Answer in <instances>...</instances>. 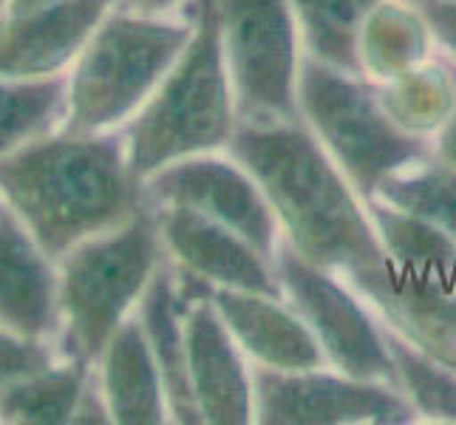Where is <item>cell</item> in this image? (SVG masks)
Wrapping results in <instances>:
<instances>
[{"instance_id":"26","label":"cell","mask_w":456,"mask_h":425,"mask_svg":"<svg viewBox=\"0 0 456 425\" xmlns=\"http://www.w3.org/2000/svg\"><path fill=\"white\" fill-rule=\"evenodd\" d=\"M386 343L391 360H395L397 386L411 400L414 412L426 414L428 420L456 422V372L436 364L434 357L419 352L417 346H411L388 326H386Z\"/></svg>"},{"instance_id":"1","label":"cell","mask_w":456,"mask_h":425,"mask_svg":"<svg viewBox=\"0 0 456 425\" xmlns=\"http://www.w3.org/2000/svg\"><path fill=\"white\" fill-rule=\"evenodd\" d=\"M227 151L261 184L301 258L349 278L388 261L363 196L301 122H239Z\"/></svg>"},{"instance_id":"28","label":"cell","mask_w":456,"mask_h":425,"mask_svg":"<svg viewBox=\"0 0 456 425\" xmlns=\"http://www.w3.org/2000/svg\"><path fill=\"white\" fill-rule=\"evenodd\" d=\"M417 6L431 29V37L456 57V0H417Z\"/></svg>"},{"instance_id":"31","label":"cell","mask_w":456,"mask_h":425,"mask_svg":"<svg viewBox=\"0 0 456 425\" xmlns=\"http://www.w3.org/2000/svg\"><path fill=\"white\" fill-rule=\"evenodd\" d=\"M57 4V0H12L6 14H28V12H37V9H45Z\"/></svg>"},{"instance_id":"33","label":"cell","mask_w":456,"mask_h":425,"mask_svg":"<svg viewBox=\"0 0 456 425\" xmlns=\"http://www.w3.org/2000/svg\"><path fill=\"white\" fill-rule=\"evenodd\" d=\"M6 213H9V208H6V201H4V199H0V218H4Z\"/></svg>"},{"instance_id":"7","label":"cell","mask_w":456,"mask_h":425,"mask_svg":"<svg viewBox=\"0 0 456 425\" xmlns=\"http://www.w3.org/2000/svg\"><path fill=\"white\" fill-rule=\"evenodd\" d=\"M239 122H301L297 20L289 0H216Z\"/></svg>"},{"instance_id":"30","label":"cell","mask_w":456,"mask_h":425,"mask_svg":"<svg viewBox=\"0 0 456 425\" xmlns=\"http://www.w3.org/2000/svg\"><path fill=\"white\" fill-rule=\"evenodd\" d=\"M134 12H142V14H162L179 4H187V0H125Z\"/></svg>"},{"instance_id":"22","label":"cell","mask_w":456,"mask_h":425,"mask_svg":"<svg viewBox=\"0 0 456 425\" xmlns=\"http://www.w3.org/2000/svg\"><path fill=\"white\" fill-rule=\"evenodd\" d=\"M66 94L69 74L43 77V80L0 77V159L57 131L66 114Z\"/></svg>"},{"instance_id":"9","label":"cell","mask_w":456,"mask_h":425,"mask_svg":"<svg viewBox=\"0 0 456 425\" xmlns=\"http://www.w3.org/2000/svg\"><path fill=\"white\" fill-rule=\"evenodd\" d=\"M256 420L266 425H338L414 420V405L403 388L383 380H357L323 369L284 372L261 366L253 372Z\"/></svg>"},{"instance_id":"27","label":"cell","mask_w":456,"mask_h":425,"mask_svg":"<svg viewBox=\"0 0 456 425\" xmlns=\"http://www.w3.org/2000/svg\"><path fill=\"white\" fill-rule=\"evenodd\" d=\"M52 364H57L52 340L28 338L9 326H0V386L37 374Z\"/></svg>"},{"instance_id":"19","label":"cell","mask_w":456,"mask_h":425,"mask_svg":"<svg viewBox=\"0 0 456 425\" xmlns=\"http://www.w3.org/2000/svg\"><path fill=\"white\" fill-rule=\"evenodd\" d=\"M91 364L66 357L37 374L0 386V422L14 425H62L74 422L91 386Z\"/></svg>"},{"instance_id":"16","label":"cell","mask_w":456,"mask_h":425,"mask_svg":"<svg viewBox=\"0 0 456 425\" xmlns=\"http://www.w3.org/2000/svg\"><path fill=\"white\" fill-rule=\"evenodd\" d=\"M213 304L241 349L261 366L284 372L323 369L326 355L318 338L295 306H284L281 298L216 287Z\"/></svg>"},{"instance_id":"17","label":"cell","mask_w":456,"mask_h":425,"mask_svg":"<svg viewBox=\"0 0 456 425\" xmlns=\"http://www.w3.org/2000/svg\"><path fill=\"white\" fill-rule=\"evenodd\" d=\"M100 391L111 422L159 425L167 422V395L159 364L136 315L125 321L100 355Z\"/></svg>"},{"instance_id":"29","label":"cell","mask_w":456,"mask_h":425,"mask_svg":"<svg viewBox=\"0 0 456 425\" xmlns=\"http://www.w3.org/2000/svg\"><path fill=\"white\" fill-rule=\"evenodd\" d=\"M451 77H453V108L448 119L443 122V128L436 131V142L431 151L439 162H445L448 168L456 170V66H451Z\"/></svg>"},{"instance_id":"23","label":"cell","mask_w":456,"mask_h":425,"mask_svg":"<svg viewBox=\"0 0 456 425\" xmlns=\"http://www.w3.org/2000/svg\"><path fill=\"white\" fill-rule=\"evenodd\" d=\"M386 114L395 119L403 131L426 136L443 128L453 108V77L451 66H417L395 80L383 83L377 91Z\"/></svg>"},{"instance_id":"14","label":"cell","mask_w":456,"mask_h":425,"mask_svg":"<svg viewBox=\"0 0 456 425\" xmlns=\"http://www.w3.org/2000/svg\"><path fill=\"white\" fill-rule=\"evenodd\" d=\"M187 374L204 422L244 425L256 420L253 374L247 372L241 346L218 315L213 295L196 301L184 318Z\"/></svg>"},{"instance_id":"20","label":"cell","mask_w":456,"mask_h":425,"mask_svg":"<svg viewBox=\"0 0 456 425\" xmlns=\"http://www.w3.org/2000/svg\"><path fill=\"white\" fill-rule=\"evenodd\" d=\"M428 40L431 29L419 9L380 0L360 35V69L374 80L388 83L426 62Z\"/></svg>"},{"instance_id":"8","label":"cell","mask_w":456,"mask_h":425,"mask_svg":"<svg viewBox=\"0 0 456 425\" xmlns=\"http://www.w3.org/2000/svg\"><path fill=\"white\" fill-rule=\"evenodd\" d=\"M275 273L295 312L318 338L326 360L357 380H383L397 386L386 329L377 326L363 304L335 281V275L295 253L289 241H278Z\"/></svg>"},{"instance_id":"18","label":"cell","mask_w":456,"mask_h":425,"mask_svg":"<svg viewBox=\"0 0 456 425\" xmlns=\"http://www.w3.org/2000/svg\"><path fill=\"white\" fill-rule=\"evenodd\" d=\"M193 304L179 287V273L170 261H162L153 273L148 290L136 309V318L145 329V338L159 364L167 408L176 422H204L196 405L191 374H187V338L184 318Z\"/></svg>"},{"instance_id":"11","label":"cell","mask_w":456,"mask_h":425,"mask_svg":"<svg viewBox=\"0 0 456 425\" xmlns=\"http://www.w3.org/2000/svg\"><path fill=\"white\" fill-rule=\"evenodd\" d=\"M352 283L388 329L456 372V264L445 270H408L386 261L354 275Z\"/></svg>"},{"instance_id":"4","label":"cell","mask_w":456,"mask_h":425,"mask_svg":"<svg viewBox=\"0 0 456 425\" xmlns=\"http://www.w3.org/2000/svg\"><path fill=\"white\" fill-rule=\"evenodd\" d=\"M193 37V18L108 14L74 60L69 74L62 131L111 134L131 122Z\"/></svg>"},{"instance_id":"3","label":"cell","mask_w":456,"mask_h":425,"mask_svg":"<svg viewBox=\"0 0 456 425\" xmlns=\"http://www.w3.org/2000/svg\"><path fill=\"white\" fill-rule=\"evenodd\" d=\"M187 14L193 18L191 43L125 131L128 165L139 184L187 156L227 148L239 128L218 4L187 0Z\"/></svg>"},{"instance_id":"32","label":"cell","mask_w":456,"mask_h":425,"mask_svg":"<svg viewBox=\"0 0 456 425\" xmlns=\"http://www.w3.org/2000/svg\"><path fill=\"white\" fill-rule=\"evenodd\" d=\"M9 4H12V0H0V18H4V14H6Z\"/></svg>"},{"instance_id":"25","label":"cell","mask_w":456,"mask_h":425,"mask_svg":"<svg viewBox=\"0 0 456 425\" xmlns=\"http://www.w3.org/2000/svg\"><path fill=\"white\" fill-rule=\"evenodd\" d=\"M369 216L391 264L408 270H445L456 264V241L419 216L366 199Z\"/></svg>"},{"instance_id":"10","label":"cell","mask_w":456,"mask_h":425,"mask_svg":"<svg viewBox=\"0 0 456 425\" xmlns=\"http://www.w3.org/2000/svg\"><path fill=\"white\" fill-rule=\"evenodd\" d=\"M151 208H191L239 233L264 258L275 261L278 218L261 184L241 162L216 159L210 153L187 156L142 182Z\"/></svg>"},{"instance_id":"12","label":"cell","mask_w":456,"mask_h":425,"mask_svg":"<svg viewBox=\"0 0 456 425\" xmlns=\"http://www.w3.org/2000/svg\"><path fill=\"white\" fill-rule=\"evenodd\" d=\"M119 0H57V4L0 18V77L43 80L80 57L97 26Z\"/></svg>"},{"instance_id":"21","label":"cell","mask_w":456,"mask_h":425,"mask_svg":"<svg viewBox=\"0 0 456 425\" xmlns=\"http://www.w3.org/2000/svg\"><path fill=\"white\" fill-rule=\"evenodd\" d=\"M312 57L363 77L360 35L380 0H289Z\"/></svg>"},{"instance_id":"2","label":"cell","mask_w":456,"mask_h":425,"mask_svg":"<svg viewBox=\"0 0 456 425\" xmlns=\"http://www.w3.org/2000/svg\"><path fill=\"white\" fill-rule=\"evenodd\" d=\"M0 199L52 261L145 208L125 136L52 131L0 159Z\"/></svg>"},{"instance_id":"24","label":"cell","mask_w":456,"mask_h":425,"mask_svg":"<svg viewBox=\"0 0 456 425\" xmlns=\"http://www.w3.org/2000/svg\"><path fill=\"white\" fill-rule=\"evenodd\" d=\"M371 199L426 218L456 241V170L434 153L431 159L380 182Z\"/></svg>"},{"instance_id":"13","label":"cell","mask_w":456,"mask_h":425,"mask_svg":"<svg viewBox=\"0 0 456 425\" xmlns=\"http://www.w3.org/2000/svg\"><path fill=\"white\" fill-rule=\"evenodd\" d=\"M165 253L182 270L204 278L213 287L261 292L281 298L275 264L244 241L239 233L213 222L191 208H153Z\"/></svg>"},{"instance_id":"6","label":"cell","mask_w":456,"mask_h":425,"mask_svg":"<svg viewBox=\"0 0 456 425\" xmlns=\"http://www.w3.org/2000/svg\"><path fill=\"white\" fill-rule=\"evenodd\" d=\"M297 105L312 134L363 199H371L388 176L434 153L426 139L403 131L386 114L380 97L357 74L312 54L301 60L297 71Z\"/></svg>"},{"instance_id":"15","label":"cell","mask_w":456,"mask_h":425,"mask_svg":"<svg viewBox=\"0 0 456 425\" xmlns=\"http://www.w3.org/2000/svg\"><path fill=\"white\" fill-rule=\"evenodd\" d=\"M0 326L28 338L60 335V273L12 210L0 218Z\"/></svg>"},{"instance_id":"5","label":"cell","mask_w":456,"mask_h":425,"mask_svg":"<svg viewBox=\"0 0 456 425\" xmlns=\"http://www.w3.org/2000/svg\"><path fill=\"white\" fill-rule=\"evenodd\" d=\"M165 261L156 210L145 204L128 222L91 235L57 261L62 357L97 364L108 340L139 306Z\"/></svg>"}]
</instances>
